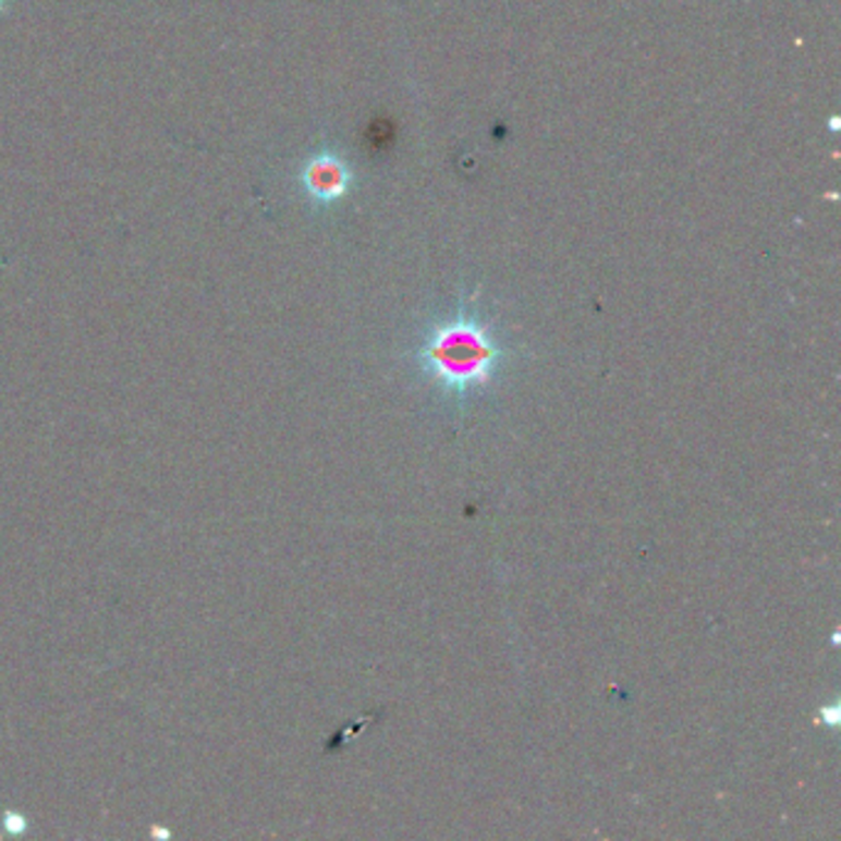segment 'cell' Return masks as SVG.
<instances>
[{"mask_svg":"<svg viewBox=\"0 0 841 841\" xmlns=\"http://www.w3.org/2000/svg\"><path fill=\"white\" fill-rule=\"evenodd\" d=\"M507 358L497 331L466 306L429 326L415 351L427 386L460 407L497 382Z\"/></svg>","mask_w":841,"mask_h":841,"instance_id":"obj_1","label":"cell"},{"mask_svg":"<svg viewBox=\"0 0 841 841\" xmlns=\"http://www.w3.org/2000/svg\"><path fill=\"white\" fill-rule=\"evenodd\" d=\"M349 168H345L339 158L321 156L306 168L308 191L321 200H339L341 195L349 191Z\"/></svg>","mask_w":841,"mask_h":841,"instance_id":"obj_2","label":"cell"}]
</instances>
